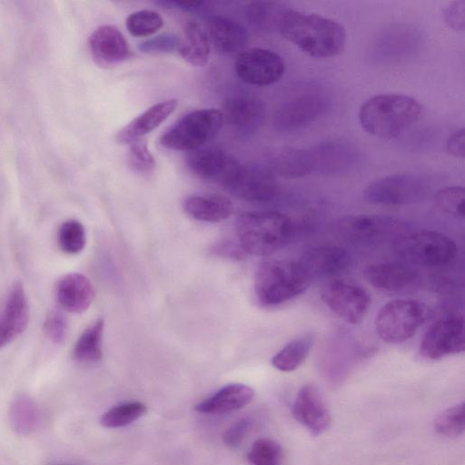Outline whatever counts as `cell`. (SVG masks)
<instances>
[{"mask_svg":"<svg viewBox=\"0 0 465 465\" xmlns=\"http://www.w3.org/2000/svg\"><path fill=\"white\" fill-rule=\"evenodd\" d=\"M223 188L252 202H269L278 193V184L271 171L242 164Z\"/></svg>","mask_w":465,"mask_h":465,"instance_id":"cell-16","label":"cell"},{"mask_svg":"<svg viewBox=\"0 0 465 465\" xmlns=\"http://www.w3.org/2000/svg\"><path fill=\"white\" fill-rule=\"evenodd\" d=\"M404 223L400 219L381 214H351L337 220L336 234L352 245L370 246L400 236Z\"/></svg>","mask_w":465,"mask_h":465,"instance_id":"cell-9","label":"cell"},{"mask_svg":"<svg viewBox=\"0 0 465 465\" xmlns=\"http://www.w3.org/2000/svg\"><path fill=\"white\" fill-rule=\"evenodd\" d=\"M223 117L240 135L256 133L265 117L263 102L255 97L237 96L228 99L223 105Z\"/></svg>","mask_w":465,"mask_h":465,"instance_id":"cell-21","label":"cell"},{"mask_svg":"<svg viewBox=\"0 0 465 465\" xmlns=\"http://www.w3.org/2000/svg\"><path fill=\"white\" fill-rule=\"evenodd\" d=\"M429 317V308L413 299H396L385 303L377 312L375 330L388 343L411 339Z\"/></svg>","mask_w":465,"mask_h":465,"instance_id":"cell-7","label":"cell"},{"mask_svg":"<svg viewBox=\"0 0 465 465\" xmlns=\"http://www.w3.org/2000/svg\"><path fill=\"white\" fill-rule=\"evenodd\" d=\"M420 105L404 94H381L367 100L359 111L361 127L370 134L390 139L402 134L420 114Z\"/></svg>","mask_w":465,"mask_h":465,"instance_id":"cell-4","label":"cell"},{"mask_svg":"<svg viewBox=\"0 0 465 465\" xmlns=\"http://www.w3.org/2000/svg\"><path fill=\"white\" fill-rule=\"evenodd\" d=\"M350 261V254L344 248L323 245L307 250L298 262L312 280L341 273L348 268Z\"/></svg>","mask_w":465,"mask_h":465,"instance_id":"cell-22","label":"cell"},{"mask_svg":"<svg viewBox=\"0 0 465 465\" xmlns=\"http://www.w3.org/2000/svg\"><path fill=\"white\" fill-rule=\"evenodd\" d=\"M314 342L312 332L303 333L286 343L272 358V364L281 371H292L308 357Z\"/></svg>","mask_w":465,"mask_h":465,"instance_id":"cell-29","label":"cell"},{"mask_svg":"<svg viewBox=\"0 0 465 465\" xmlns=\"http://www.w3.org/2000/svg\"><path fill=\"white\" fill-rule=\"evenodd\" d=\"M180 39L173 34H163L141 42L138 49L150 54L173 53L179 49Z\"/></svg>","mask_w":465,"mask_h":465,"instance_id":"cell-40","label":"cell"},{"mask_svg":"<svg viewBox=\"0 0 465 465\" xmlns=\"http://www.w3.org/2000/svg\"><path fill=\"white\" fill-rule=\"evenodd\" d=\"M189 170L197 177L224 187L240 168L239 161L227 152L217 148L192 151L186 158Z\"/></svg>","mask_w":465,"mask_h":465,"instance_id":"cell-15","label":"cell"},{"mask_svg":"<svg viewBox=\"0 0 465 465\" xmlns=\"http://www.w3.org/2000/svg\"><path fill=\"white\" fill-rule=\"evenodd\" d=\"M213 252H215L217 255L220 256H225L229 258L233 259H242L246 254L240 247L239 243L236 242H221L215 245L213 248Z\"/></svg>","mask_w":465,"mask_h":465,"instance_id":"cell-45","label":"cell"},{"mask_svg":"<svg viewBox=\"0 0 465 465\" xmlns=\"http://www.w3.org/2000/svg\"><path fill=\"white\" fill-rule=\"evenodd\" d=\"M447 151L455 157L463 158L465 154V134L464 129L456 130L447 140Z\"/></svg>","mask_w":465,"mask_h":465,"instance_id":"cell-44","label":"cell"},{"mask_svg":"<svg viewBox=\"0 0 465 465\" xmlns=\"http://www.w3.org/2000/svg\"><path fill=\"white\" fill-rule=\"evenodd\" d=\"M146 411V406L140 401L124 403L104 412L101 424L106 428L124 427L141 418Z\"/></svg>","mask_w":465,"mask_h":465,"instance_id":"cell-33","label":"cell"},{"mask_svg":"<svg viewBox=\"0 0 465 465\" xmlns=\"http://www.w3.org/2000/svg\"><path fill=\"white\" fill-rule=\"evenodd\" d=\"M446 24L454 30L462 31L465 25V2L451 3L444 11Z\"/></svg>","mask_w":465,"mask_h":465,"instance_id":"cell-43","label":"cell"},{"mask_svg":"<svg viewBox=\"0 0 465 465\" xmlns=\"http://www.w3.org/2000/svg\"><path fill=\"white\" fill-rule=\"evenodd\" d=\"M223 121V114L217 109L192 111L163 134L160 143L163 147L175 151L200 149L218 135Z\"/></svg>","mask_w":465,"mask_h":465,"instance_id":"cell-6","label":"cell"},{"mask_svg":"<svg viewBox=\"0 0 465 465\" xmlns=\"http://www.w3.org/2000/svg\"><path fill=\"white\" fill-rule=\"evenodd\" d=\"M428 190L427 181L418 174H392L370 183L364 198L376 204L406 205L421 201Z\"/></svg>","mask_w":465,"mask_h":465,"instance_id":"cell-10","label":"cell"},{"mask_svg":"<svg viewBox=\"0 0 465 465\" xmlns=\"http://www.w3.org/2000/svg\"><path fill=\"white\" fill-rule=\"evenodd\" d=\"M330 106L328 98L315 92L298 94L283 102L272 116L273 127L280 132L302 128L323 115Z\"/></svg>","mask_w":465,"mask_h":465,"instance_id":"cell-13","label":"cell"},{"mask_svg":"<svg viewBox=\"0 0 465 465\" xmlns=\"http://www.w3.org/2000/svg\"><path fill=\"white\" fill-rule=\"evenodd\" d=\"M360 160L358 150L342 141H326L307 149L276 148L267 156L270 169L287 178L342 173L355 168Z\"/></svg>","mask_w":465,"mask_h":465,"instance_id":"cell-1","label":"cell"},{"mask_svg":"<svg viewBox=\"0 0 465 465\" xmlns=\"http://www.w3.org/2000/svg\"><path fill=\"white\" fill-rule=\"evenodd\" d=\"M163 25L162 16L153 10H140L132 13L125 22L129 33L137 37L149 36Z\"/></svg>","mask_w":465,"mask_h":465,"instance_id":"cell-36","label":"cell"},{"mask_svg":"<svg viewBox=\"0 0 465 465\" xmlns=\"http://www.w3.org/2000/svg\"><path fill=\"white\" fill-rule=\"evenodd\" d=\"M177 104L176 99H168L152 105L118 132L117 141L131 143L143 138L165 121L174 112Z\"/></svg>","mask_w":465,"mask_h":465,"instance_id":"cell-24","label":"cell"},{"mask_svg":"<svg viewBox=\"0 0 465 465\" xmlns=\"http://www.w3.org/2000/svg\"><path fill=\"white\" fill-rule=\"evenodd\" d=\"M435 430L445 437H457L465 429V404H455L440 413L434 421Z\"/></svg>","mask_w":465,"mask_h":465,"instance_id":"cell-34","label":"cell"},{"mask_svg":"<svg viewBox=\"0 0 465 465\" xmlns=\"http://www.w3.org/2000/svg\"><path fill=\"white\" fill-rule=\"evenodd\" d=\"M254 397V391L242 383H231L220 389L212 397L195 406L205 414H221L236 411L248 405Z\"/></svg>","mask_w":465,"mask_h":465,"instance_id":"cell-26","label":"cell"},{"mask_svg":"<svg viewBox=\"0 0 465 465\" xmlns=\"http://www.w3.org/2000/svg\"><path fill=\"white\" fill-rule=\"evenodd\" d=\"M252 465H281L282 450L281 445L268 438L255 440L248 453Z\"/></svg>","mask_w":465,"mask_h":465,"instance_id":"cell-38","label":"cell"},{"mask_svg":"<svg viewBox=\"0 0 465 465\" xmlns=\"http://www.w3.org/2000/svg\"><path fill=\"white\" fill-rule=\"evenodd\" d=\"M311 282L298 261L268 260L256 270L254 292L262 305L275 306L300 295Z\"/></svg>","mask_w":465,"mask_h":465,"instance_id":"cell-5","label":"cell"},{"mask_svg":"<svg viewBox=\"0 0 465 465\" xmlns=\"http://www.w3.org/2000/svg\"><path fill=\"white\" fill-rule=\"evenodd\" d=\"M95 292L90 280L82 273L63 276L55 287L59 305L66 312L83 313L92 304Z\"/></svg>","mask_w":465,"mask_h":465,"instance_id":"cell-23","label":"cell"},{"mask_svg":"<svg viewBox=\"0 0 465 465\" xmlns=\"http://www.w3.org/2000/svg\"><path fill=\"white\" fill-rule=\"evenodd\" d=\"M364 277L373 287L401 293L414 290L420 282L418 272L401 262H381L368 266Z\"/></svg>","mask_w":465,"mask_h":465,"instance_id":"cell-20","label":"cell"},{"mask_svg":"<svg viewBox=\"0 0 465 465\" xmlns=\"http://www.w3.org/2000/svg\"><path fill=\"white\" fill-rule=\"evenodd\" d=\"M86 236L84 225L77 220L64 222L58 230V243L61 250L69 254H76L85 246Z\"/></svg>","mask_w":465,"mask_h":465,"instance_id":"cell-35","label":"cell"},{"mask_svg":"<svg viewBox=\"0 0 465 465\" xmlns=\"http://www.w3.org/2000/svg\"><path fill=\"white\" fill-rule=\"evenodd\" d=\"M162 5L166 7L177 8L183 11L189 12H199L203 10L206 5L205 2H184V1H162L160 2Z\"/></svg>","mask_w":465,"mask_h":465,"instance_id":"cell-46","label":"cell"},{"mask_svg":"<svg viewBox=\"0 0 465 465\" xmlns=\"http://www.w3.org/2000/svg\"><path fill=\"white\" fill-rule=\"evenodd\" d=\"M183 39L178 51L182 57L194 66H204L210 56V39L201 25L189 19L183 25Z\"/></svg>","mask_w":465,"mask_h":465,"instance_id":"cell-28","label":"cell"},{"mask_svg":"<svg viewBox=\"0 0 465 465\" xmlns=\"http://www.w3.org/2000/svg\"><path fill=\"white\" fill-rule=\"evenodd\" d=\"M437 208L450 216L464 218L465 191L461 186H449L438 191L434 198Z\"/></svg>","mask_w":465,"mask_h":465,"instance_id":"cell-37","label":"cell"},{"mask_svg":"<svg viewBox=\"0 0 465 465\" xmlns=\"http://www.w3.org/2000/svg\"><path fill=\"white\" fill-rule=\"evenodd\" d=\"M292 412L312 435H321L330 427V410L319 389L312 384H306L299 390Z\"/></svg>","mask_w":465,"mask_h":465,"instance_id":"cell-17","label":"cell"},{"mask_svg":"<svg viewBox=\"0 0 465 465\" xmlns=\"http://www.w3.org/2000/svg\"><path fill=\"white\" fill-rule=\"evenodd\" d=\"M88 46L94 62L104 68L123 63L131 54L124 36L113 25H101L94 30Z\"/></svg>","mask_w":465,"mask_h":465,"instance_id":"cell-18","label":"cell"},{"mask_svg":"<svg viewBox=\"0 0 465 465\" xmlns=\"http://www.w3.org/2000/svg\"><path fill=\"white\" fill-rule=\"evenodd\" d=\"M278 31L302 52L315 58L337 55L342 51L346 40L344 28L338 22L289 8L280 20Z\"/></svg>","mask_w":465,"mask_h":465,"instance_id":"cell-2","label":"cell"},{"mask_svg":"<svg viewBox=\"0 0 465 465\" xmlns=\"http://www.w3.org/2000/svg\"><path fill=\"white\" fill-rule=\"evenodd\" d=\"M29 320V305L23 283L16 281L12 285L0 312V348L20 336Z\"/></svg>","mask_w":465,"mask_h":465,"instance_id":"cell-19","label":"cell"},{"mask_svg":"<svg viewBox=\"0 0 465 465\" xmlns=\"http://www.w3.org/2000/svg\"><path fill=\"white\" fill-rule=\"evenodd\" d=\"M292 219L280 212L242 213L235 223L237 242L245 254L265 256L283 248L293 234Z\"/></svg>","mask_w":465,"mask_h":465,"instance_id":"cell-3","label":"cell"},{"mask_svg":"<svg viewBox=\"0 0 465 465\" xmlns=\"http://www.w3.org/2000/svg\"><path fill=\"white\" fill-rule=\"evenodd\" d=\"M237 76L254 86H268L278 82L284 74V61L277 53L264 48L242 52L234 63Z\"/></svg>","mask_w":465,"mask_h":465,"instance_id":"cell-14","label":"cell"},{"mask_svg":"<svg viewBox=\"0 0 465 465\" xmlns=\"http://www.w3.org/2000/svg\"><path fill=\"white\" fill-rule=\"evenodd\" d=\"M321 298L332 312L351 324L361 322L371 305L369 293L363 288L341 280L325 284Z\"/></svg>","mask_w":465,"mask_h":465,"instance_id":"cell-12","label":"cell"},{"mask_svg":"<svg viewBox=\"0 0 465 465\" xmlns=\"http://www.w3.org/2000/svg\"><path fill=\"white\" fill-rule=\"evenodd\" d=\"M251 425L252 420L249 418L234 421L223 435L224 443L230 448L238 447L248 433Z\"/></svg>","mask_w":465,"mask_h":465,"instance_id":"cell-42","label":"cell"},{"mask_svg":"<svg viewBox=\"0 0 465 465\" xmlns=\"http://www.w3.org/2000/svg\"><path fill=\"white\" fill-rule=\"evenodd\" d=\"M67 321L63 313L52 311L45 318L44 329L49 340L55 343H62L67 333Z\"/></svg>","mask_w":465,"mask_h":465,"instance_id":"cell-41","label":"cell"},{"mask_svg":"<svg viewBox=\"0 0 465 465\" xmlns=\"http://www.w3.org/2000/svg\"><path fill=\"white\" fill-rule=\"evenodd\" d=\"M286 7L276 2L253 1L247 5L246 16L256 30L271 32L278 30L280 20Z\"/></svg>","mask_w":465,"mask_h":465,"instance_id":"cell-31","label":"cell"},{"mask_svg":"<svg viewBox=\"0 0 465 465\" xmlns=\"http://www.w3.org/2000/svg\"><path fill=\"white\" fill-rule=\"evenodd\" d=\"M184 212L192 218L208 223H218L232 213V202L219 194H192L183 201Z\"/></svg>","mask_w":465,"mask_h":465,"instance_id":"cell-27","label":"cell"},{"mask_svg":"<svg viewBox=\"0 0 465 465\" xmlns=\"http://www.w3.org/2000/svg\"><path fill=\"white\" fill-rule=\"evenodd\" d=\"M465 349L464 319L451 313L434 322L423 335L420 353L430 360H439L462 352Z\"/></svg>","mask_w":465,"mask_h":465,"instance_id":"cell-11","label":"cell"},{"mask_svg":"<svg viewBox=\"0 0 465 465\" xmlns=\"http://www.w3.org/2000/svg\"><path fill=\"white\" fill-rule=\"evenodd\" d=\"M127 161L130 168L140 174H149L155 168V161L143 138L130 143Z\"/></svg>","mask_w":465,"mask_h":465,"instance_id":"cell-39","label":"cell"},{"mask_svg":"<svg viewBox=\"0 0 465 465\" xmlns=\"http://www.w3.org/2000/svg\"><path fill=\"white\" fill-rule=\"evenodd\" d=\"M10 422L19 435L31 433L37 426L39 411L35 401L27 395L15 397L10 407Z\"/></svg>","mask_w":465,"mask_h":465,"instance_id":"cell-32","label":"cell"},{"mask_svg":"<svg viewBox=\"0 0 465 465\" xmlns=\"http://www.w3.org/2000/svg\"><path fill=\"white\" fill-rule=\"evenodd\" d=\"M104 322L97 319L86 328L76 341L73 357L81 362H97L103 358L102 341Z\"/></svg>","mask_w":465,"mask_h":465,"instance_id":"cell-30","label":"cell"},{"mask_svg":"<svg viewBox=\"0 0 465 465\" xmlns=\"http://www.w3.org/2000/svg\"><path fill=\"white\" fill-rule=\"evenodd\" d=\"M398 254L406 262L423 266H440L457 255L456 242L447 234L433 230H417L396 240Z\"/></svg>","mask_w":465,"mask_h":465,"instance_id":"cell-8","label":"cell"},{"mask_svg":"<svg viewBox=\"0 0 465 465\" xmlns=\"http://www.w3.org/2000/svg\"><path fill=\"white\" fill-rule=\"evenodd\" d=\"M208 36L215 49L225 54L239 53L248 42L244 27L236 21L222 15H214L209 19Z\"/></svg>","mask_w":465,"mask_h":465,"instance_id":"cell-25","label":"cell"}]
</instances>
